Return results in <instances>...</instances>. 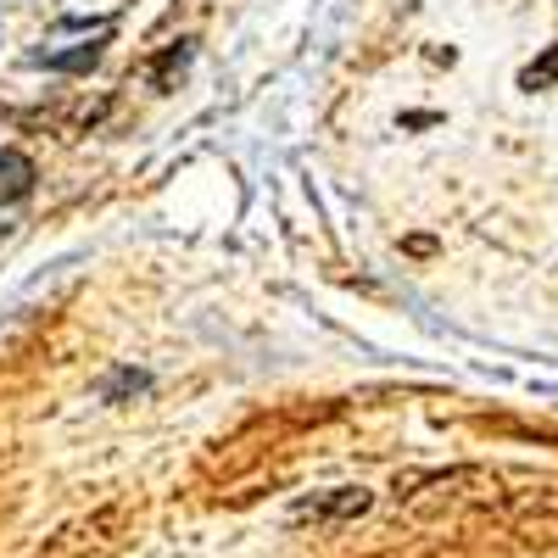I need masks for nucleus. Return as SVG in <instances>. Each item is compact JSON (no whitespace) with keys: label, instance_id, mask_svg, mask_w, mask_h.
<instances>
[{"label":"nucleus","instance_id":"f03ea898","mask_svg":"<svg viewBox=\"0 0 558 558\" xmlns=\"http://www.w3.org/2000/svg\"><path fill=\"white\" fill-rule=\"evenodd\" d=\"M34 162L23 157V151H0V207L7 202H23L28 191H34Z\"/></svg>","mask_w":558,"mask_h":558},{"label":"nucleus","instance_id":"7ed1b4c3","mask_svg":"<svg viewBox=\"0 0 558 558\" xmlns=\"http://www.w3.org/2000/svg\"><path fill=\"white\" fill-rule=\"evenodd\" d=\"M191 57H196V39H179V45H168V51L151 62V84L157 89H173V78L191 68Z\"/></svg>","mask_w":558,"mask_h":558},{"label":"nucleus","instance_id":"423d86ee","mask_svg":"<svg viewBox=\"0 0 558 558\" xmlns=\"http://www.w3.org/2000/svg\"><path fill=\"white\" fill-rule=\"evenodd\" d=\"M151 380L140 375V368H118V375L101 386V402H123V397H134V391H146Z\"/></svg>","mask_w":558,"mask_h":558},{"label":"nucleus","instance_id":"39448f33","mask_svg":"<svg viewBox=\"0 0 558 558\" xmlns=\"http://www.w3.org/2000/svg\"><path fill=\"white\" fill-rule=\"evenodd\" d=\"M51 73H89L101 62V45H78V51H51V57H39Z\"/></svg>","mask_w":558,"mask_h":558},{"label":"nucleus","instance_id":"20e7f679","mask_svg":"<svg viewBox=\"0 0 558 558\" xmlns=\"http://www.w3.org/2000/svg\"><path fill=\"white\" fill-rule=\"evenodd\" d=\"M553 84H558V45H547L536 62L520 68V89H525V96H536V89H553Z\"/></svg>","mask_w":558,"mask_h":558},{"label":"nucleus","instance_id":"f257e3e1","mask_svg":"<svg viewBox=\"0 0 558 558\" xmlns=\"http://www.w3.org/2000/svg\"><path fill=\"white\" fill-rule=\"evenodd\" d=\"M368 497L363 486H336V492H324V497H302L296 508H291V520L296 525H341V520H357V514H368Z\"/></svg>","mask_w":558,"mask_h":558}]
</instances>
